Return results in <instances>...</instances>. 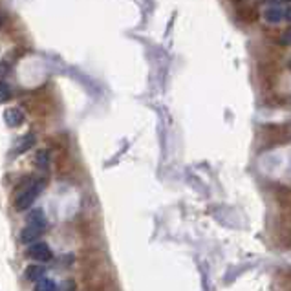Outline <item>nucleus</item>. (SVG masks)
Here are the masks:
<instances>
[{"label":"nucleus","instance_id":"nucleus-1","mask_svg":"<svg viewBox=\"0 0 291 291\" xmlns=\"http://www.w3.org/2000/svg\"><path fill=\"white\" fill-rule=\"evenodd\" d=\"M46 229V218L42 215V210H33L32 215L28 216L26 227L20 231V242L26 244V246H32L33 242H37L41 234L44 233Z\"/></svg>","mask_w":291,"mask_h":291},{"label":"nucleus","instance_id":"nucleus-2","mask_svg":"<svg viewBox=\"0 0 291 291\" xmlns=\"http://www.w3.org/2000/svg\"><path fill=\"white\" fill-rule=\"evenodd\" d=\"M42 191H44V179H35V181H32V183L28 185V187H24L22 191H20V194L15 198V209L17 210L30 209Z\"/></svg>","mask_w":291,"mask_h":291},{"label":"nucleus","instance_id":"nucleus-3","mask_svg":"<svg viewBox=\"0 0 291 291\" xmlns=\"http://www.w3.org/2000/svg\"><path fill=\"white\" fill-rule=\"evenodd\" d=\"M28 256H32L33 260H39V262H49L54 258V253H51L48 244L33 242L32 246L28 247Z\"/></svg>","mask_w":291,"mask_h":291},{"label":"nucleus","instance_id":"nucleus-4","mask_svg":"<svg viewBox=\"0 0 291 291\" xmlns=\"http://www.w3.org/2000/svg\"><path fill=\"white\" fill-rule=\"evenodd\" d=\"M4 121L11 128H17V126H20L24 123V112L18 110V108H8L4 112Z\"/></svg>","mask_w":291,"mask_h":291},{"label":"nucleus","instance_id":"nucleus-5","mask_svg":"<svg viewBox=\"0 0 291 291\" xmlns=\"http://www.w3.org/2000/svg\"><path fill=\"white\" fill-rule=\"evenodd\" d=\"M262 17L268 24H278L282 20V8L280 6H269V8H266Z\"/></svg>","mask_w":291,"mask_h":291},{"label":"nucleus","instance_id":"nucleus-6","mask_svg":"<svg viewBox=\"0 0 291 291\" xmlns=\"http://www.w3.org/2000/svg\"><path fill=\"white\" fill-rule=\"evenodd\" d=\"M33 145H35V136H33V134H24L22 138L17 141V145H15L13 154H24V152H28V150H30Z\"/></svg>","mask_w":291,"mask_h":291},{"label":"nucleus","instance_id":"nucleus-7","mask_svg":"<svg viewBox=\"0 0 291 291\" xmlns=\"http://www.w3.org/2000/svg\"><path fill=\"white\" fill-rule=\"evenodd\" d=\"M44 268L42 266H30V268L26 269V277L30 278V280H41V278H44Z\"/></svg>","mask_w":291,"mask_h":291},{"label":"nucleus","instance_id":"nucleus-8","mask_svg":"<svg viewBox=\"0 0 291 291\" xmlns=\"http://www.w3.org/2000/svg\"><path fill=\"white\" fill-rule=\"evenodd\" d=\"M35 291H57V284L51 278H41V280H37Z\"/></svg>","mask_w":291,"mask_h":291},{"label":"nucleus","instance_id":"nucleus-9","mask_svg":"<svg viewBox=\"0 0 291 291\" xmlns=\"http://www.w3.org/2000/svg\"><path fill=\"white\" fill-rule=\"evenodd\" d=\"M35 163L39 169H48L49 165V152L48 150H39L35 156Z\"/></svg>","mask_w":291,"mask_h":291},{"label":"nucleus","instance_id":"nucleus-10","mask_svg":"<svg viewBox=\"0 0 291 291\" xmlns=\"http://www.w3.org/2000/svg\"><path fill=\"white\" fill-rule=\"evenodd\" d=\"M9 99H11V88H9V85L0 81V103H6Z\"/></svg>","mask_w":291,"mask_h":291},{"label":"nucleus","instance_id":"nucleus-11","mask_svg":"<svg viewBox=\"0 0 291 291\" xmlns=\"http://www.w3.org/2000/svg\"><path fill=\"white\" fill-rule=\"evenodd\" d=\"M280 42H282L284 46H291V28H287V30H284L282 35H280Z\"/></svg>","mask_w":291,"mask_h":291},{"label":"nucleus","instance_id":"nucleus-12","mask_svg":"<svg viewBox=\"0 0 291 291\" xmlns=\"http://www.w3.org/2000/svg\"><path fill=\"white\" fill-rule=\"evenodd\" d=\"M9 73V63H6V61H0V79L2 77H6Z\"/></svg>","mask_w":291,"mask_h":291},{"label":"nucleus","instance_id":"nucleus-13","mask_svg":"<svg viewBox=\"0 0 291 291\" xmlns=\"http://www.w3.org/2000/svg\"><path fill=\"white\" fill-rule=\"evenodd\" d=\"M282 20H286V22H291V6H287V8H282Z\"/></svg>","mask_w":291,"mask_h":291},{"label":"nucleus","instance_id":"nucleus-14","mask_svg":"<svg viewBox=\"0 0 291 291\" xmlns=\"http://www.w3.org/2000/svg\"><path fill=\"white\" fill-rule=\"evenodd\" d=\"M273 2H282V4H291V0H273Z\"/></svg>","mask_w":291,"mask_h":291},{"label":"nucleus","instance_id":"nucleus-15","mask_svg":"<svg viewBox=\"0 0 291 291\" xmlns=\"http://www.w3.org/2000/svg\"><path fill=\"white\" fill-rule=\"evenodd\" d=\"M2 24H4V15L0 13V28H2Z\"/></svg>","mask_w":291,"mask_h":291}]
</instances>
